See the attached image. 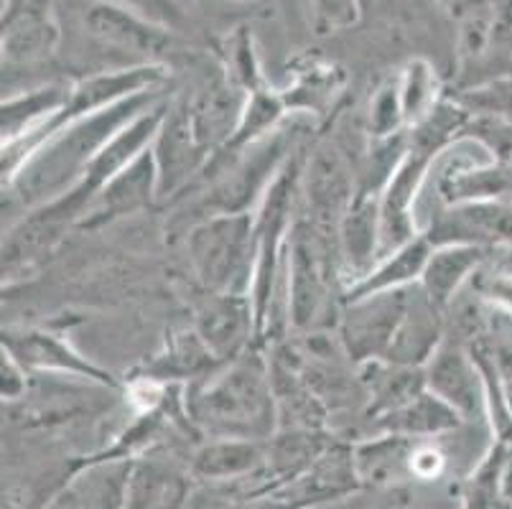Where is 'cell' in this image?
Wrapping results in <instances>:
<instances>
[{
  "instance_id": "15",
  "label": "cell",
  "mask_w": 512,
  "mask_h": 509,
  "mask_svg": "<svg viewBox=\"0 0 512 509\" xmlns=\"http://www.w3.org/2000/svg\"><path fill=\"white\" fill-rule=\"evenodd\" d=\"M360 487L362 479L355 464V448L334 441L304 474L265 494L288 504L291 509H304L319 502H329V499L347 497Z\"/></svg>"
},
{
  "instance_id": "21",
  "label": "cell",
  "mask_w": 512,
  "mask_h": 509,
  "mask_svg": "<svg viewBox=\"0 0 512 509\" xmlns=\"http://www.w3.org/2000/svg\"><path fill=\"white\" fill-rule=\"evenodd\" d=\"M194 476L189 466L161 456H141L133 461L123 509H189Z\"/></svg>"
},
{
  "instance_id": "32",
  "label": "cell",
  "mask_w": 512,
  "mask_h": 509,
  "mask_svg": "<svg viewBox=\"0 0 512 509\" xmlns=\"http://www.w3.org/2000/svg\"><path fill=\"white\" fill-rule=\"evenodd\" d=\"M512 77V28L495 26L482 54L462 64V87ZM459 87V90H462Z\"/></svg>"
},
{
  "instance_id": "34",
  "label": "cell",
  "mask_w": 512,
  "mask_h": 509,
  "mask_svg": "<svg viewBox=\"0 0 512 509\" xmlns=\"http://www.w3.org/2000/svg\"><path fill=\"white\" fill-rule=\"evenodd\" d=\"M406 130L408 125L403 100H400L398 77H390L372 95L370 110H367V133L372 140H388Z\"/></svg>"
},
{
  "instance_id": "19",
  "label": "cell",
  "mask_w": 512,
  "mask_h": 509,
  "mask_svg": "<svg viewBox=\"0 0 512 509\" xmlns=\"http://www.w3.org/2000/svg\"><path fill=\"white\" fill-rule=\"evenodd\" d=\"M337 252L342 268L352 275V283L370 273L383 255L380 230V191L357 186V194L344 214L337 232Z\"/></svg>"
},
{
  "instance_id": "36",
  "label": "cell",
  "mask_w": 512,
  "mask_h": 509,
  "mask_svg": "<svg viewBox=\"0 0 512 509\" xmlns=\"http://www.w3.org/2000/svg\"><path fill=\"white\" fill-rule=\"evenodd\" d=\"M337 90V69L332 67H314L301 74V79L293 84V102L288 107H301V110L319 112L321 105L332 100Z\"/></svg>"
},
{
  "instance_id": "40",
  "label": "cell",
  "mask_w": 512,
  "mask_h": 509,
  "mask_svg": "<svg viewBox=\"0 0 512 509\" xmlns=\"http://www.w3.org/2000/svg\"><path fill=\"white\" fill-rule=\"evenodd\" d=\"M500 504L505 509H512V443H507L500 466Z\"/></svg>"
},
{
  "instance_id": "7",
  "label": "cell",
  "mask_w": 512,
  "mask_h": 509,
  "mask_svg": "<svg viewBox=\"0 0 512 509\" xmlns=\"http://www.w3.org/2000/svg\"><path fill=\"white\" fill-rule=\"evenodd\" d=\"M408 291L411 286L342 301L337 314V342L355 367L385 359L406 314Z\"/></svg>"
},
{
  "instance_id": "13",
  "label": "cell",
  "mask_w": 512,
  "mask_h": 509,
  "mask_svg": "<svg viewBox=\"0 0 512 509\" xmlns=\"http://www.w3.org/2000/svg\"><path fill=\"white\" fill-rule=\"evenodd\" d=\"M436 158L428 153L408 148L403 161L395 166L390 179L380 191V230H383V255L398 250L408 240L421 235L418 204H421L423 184L428 179L431 163ZM380 255V258H383Z\"/></svg>"
},
{
  "instance_id": "42",
  "label": "cell",
  "mask_w": 512,
  "mask_h": 509,
  "mask_svg": "<svg viewBox=\"0 0 512 509\" xmlns=\"http://www.w3.org/2000/svg\"><path fill=\"white\" fill-rule=\"evenodd\" d=\"M487 8L497 26L512 28V0H487Z\"/></svg>"
},
{
  "instance_id": "4",
  "label": "cell",
  "mask_w": 512,
  "mask_h": 509,
  "mask_svg": "<svg viewBox=\"0 0 512 509\" xmlns=\"http://www.w3.org/2000/svg\"><path fill=\"white\" fill-rule=\"evenodd\" d=\"M186 255L202 291L250 296L255 268V212L197 219L186 232Z\"/></svg>"
},
{
  "instance_id": "28",
  "label": "cell",
  "mask_w": 512,
  "mask_h": 509,
  "mask_svg": "<svg viewBox=\"0 0 512 509\" xmlns=\"http://www.w3.org/2000/svg\"><path fill=\"white\" fill-rule=\"evenodd\" d=\"M372 426H375L377 433H393V436L423 438V441H428V438H441L456 433L464 426V420L444 400L436 398L434 392L423 390L411 403L372 418Z\"/></svg>"
},
{
  "instance_id": "39",
  "label": "cell",
  "mask_w": 512,
  "mask_h": 509,
  "mask_svg": "<svg viewBox=\"0 0 512 509\" xmlns=\"http://www.w3.org/2000/svg\"><path fill=\"white\" fill-rule=\"evenodd\" d=\"M31 377L34 375L13 354L0 349V395H3V403H18V400L26 398Z\"/></svg>"
},
{
  "instance_id": "11",
  "label": "cell",
  "mask_w": 512,
  "mask_h": 509,
  "mask_svg": "<svg viewBox=\"0 0 512 509\" xmlns=\"http://www.w3.org/2000/svg\"><path fill=\"white\" fill-rule=\"evenodd\" d=\"M166 79H169V72H166L164 64L158 62L133 64V67L115 69V72H100L77 79L74 84H69L67 105L54 118V123L46 128V133L41 135V143L54 130L62 128V125L79 118H87V115H95L100 110H107V107L118 105V102L128 100V97L141 95V92L158 90V87H164Z\"/></svg>"
},
{
  "instance_id": "14",
  "label": "cell",
  "mask_w": 512,
  "mask_h": 509,
  "mask_svg": "<svg viewBox=\"0 0 512 509\" xmlns=\"http://www.w3.org/2000/svg\"><path fill=\"white\" fill-rule=\"evenodd\" d=\"M423 380L426 390L454 408L464 423L487 420V392H484L482 372L467 344L446 336V342L423 367Z\"/></svg>"
},
{
  "instance_id": "1",
  "label": "cell",
  "mask_w": 512,
  "mask_h": 509,
  "mask_svg": "<svg viewBox=\"0 0 512 509\" xmlns=\"http://www.w3.org/2000/svg\"><path fill=\"white\" fill-rule=\"evenodd\" d=\"M164 97L169 95L158 87V90L128 97L95 115L62 125L16 168V174L6 181L8 191L26 209L44 207L64 196L82 181L92 161L125 125L141 118L143 112L151 110Z\"/></svg>"
},
{
  "instance_id": "23",
  "label": "cell",
  "mask_w": 512,
  "mask_h": 509,
  "mask_svg": "<svg viewBox=\"0 0 512 509\" xmlns=\"http://www.w3.org/2000/svg\"><path fill=\"white\" fill-rule=\"evenodd\" d=\"M220 367L225 364L209 352L194 326H189V329L171 331L164 349L143 367L141 377L161 385H194L207 380Z\"/></svg>"
},
{
  "instance_id": "38",
  "label": "cell",
  "mask_w": 512,
  "mask_h": 509,
  "mask_svg": "<svg viewBox=\"0 0 512 509\" xmlns=\"http://www.w3.org/2000/svg\"><path fill=\"white\" fill-rule=\"evenodd\" d=\"M107 3L128 8V11L169 28V31H181L186 26V13L179 6V0H107Z\"/></svg>"
},
{
  "instance_id": "17",
  "label": "cell",
  "mask_w": 512,
  "mask_h": 509,
  "mask_svg": "<svg viewBox=\"0 0 512 509\" xmlns=\"http://www.w3.org/2000/svg\"><path fill=\"white\" fill-rule=\"evenodd\" d=\"M158 199V168L153 151L146 153L136 161L125 166L115 179L107 181L95 196V202L87 209L85 219L79 222V230H100L105 224L118 222L128 214L151 209Z\"/></svg>"
},
{
  "instance_id": "12",
  "label": "cell",
  "mask_w": 512,
  "mask_h": 509,
  "mask_svg": "<svg viewBox=\"0 0 512 509\" xmlns=\"http://www.w3.org/2000/svg\"><path fill=\"white\" fill-rule=\"evenodd\" d=\"M192 326L222 364L258 347V324L248 293L204 291L202 301L194 306Z\"/></svg>"
},
{
  "instance_id": "26",
  "label": "cell",
  "mask_w": 512,
  "mask_h": 509,
  "mask_svg": "<svg viewBox=\"0 0 512 509\" xmlns=\"http://www.w3.org/2000/svg\"><path fill=\"white\" fill-rule=\"evenodd\" d=\"M334 443L327 428H278L268 441V464H265V484L260 494L271 492L281 484L304 474L316 459Z\"/></svg>"
},
{
  "instance_id": "2",
  "label": "cell",
  "mask_w": 512,
  "mask_h": 509,
  "mask_svg": "<svg viewBox=\"0 0 512 509\" xmlns=\"http://www.w3.org/2000/svg\"><path fill=\"white\" fill-rule=\"evenodd\" d=\"M184 413L204 438L271 441L281 423L268 354L253 347L207 380L186 385Z\"/></svg>"
},
{
  "instance_id": "25",
  "label": "cell",
  "mask_w": 512,
  "mask_h": 509,
  "mask_svg": "<svg viewBox=\"0 0 512 509\" xmlns=\"http://www.w3.org/2000/svg\"><path fill=\"white\" fill-rule=\"evenodd\" d=\"M133 461L123 456H95L74 471L62 494L79 509H123Z\"/></svg>"
},
{
  "instance_id": "24",
  "label": "cell",
  "mask_w": 512,
  "mask_h": 509,
  "mask_svg": "<svg viewBox=\"0 0 512 509\" xmlns=\"http://www.w3.org/2000/svg\"><path fill=\"white\" fill-rule=\"evenodd\" d=\"M490 255V250L472 245L434 247L426 268H423L421 288L446 314L451 303L462 296L464 288L472 283L474 275L487 265Z\"/></svg>"
},
{
  "instance_id": "31",
  "label": "cell",
  "mask_w": 512,
  "mask_h": 509,
  "mask_svg": "<svg viewBox=\"0 0 512 509\" xmlns=\"http://www.w3.org/2000/svg\"><path fill=\"white\" fill-rule=\"evenodd\" d=\"M400 100H403V112H406V125L421 123L428 112L434 110L444 100V87L436 67L428 59H411L398 74Z\"/></svg>"
},
{
  "instance_id": "6",
  "label": "cell",
  "mask_w": 512,
  "mask_h": 509,
  "mask_svg": "<svg viewBox=\"0 0 512 509\" xmlns=\"http://www.w3.org/2000/svg\"><path fill=\"white\" fill-rule=\"evenodd\" d=\"M360 181L347 166L342 153L324 143L306 153L301 176V212L299 217L314 227L319 235L337 245V232L355 199ZM339 255V252H337Z\"/></svg>"
},
{
  "instance_id": "5",
  "label": "cell",
  "mask_w": 512,
  "mask_h": 509,
  "mask_svg": "<svg viewBox=\"0 0 512 509\" xmlns=\"http://www.w3.org/2000/svg\"><path fill=\"white\" fill-rule=\"evenodd\" d=\"M337 245L311 227L306 219H296L288 235L286 273H283V293H286L288 326L299 334L316 329L327 314L332 301V275Z\"/></svg>"
},
{
  "instance_id": "3",
  "label": "cell",
  "mask_w": 512,
  "mask_h": 509,
  "mask_svg": "<svg viewBox=\"0 0 512 509\" xmlns=\"http://www.w3.org/2000/svg\"><path fill=\"white\" fill-rule=\"evenodd\" d=\"M299 148V128L278 125L271 135H265L235 156L209 158L199 179L189 189L197 194L194 207L199 219L214 214H253L276 176L281 174V168Z\"/></svg>"
},
{
  "instance_id": "22",
  "label": "cell",
  "mask_w": 512,
  "mask_h": 509,
  "mask_svg": "<svg viewBox=\"0 0 512 509\" xmlns=\"http://www.w3.org/2000/svg\"><path fill=\"white\" fill-rule=\"evenodd\" d=\"M268 464V441L207 438L189 459V471L199 482H245L263 476Z\"/></svg>"
},
{
  "instance_id": "43",
  "label": "cell",
  "mask_w": 512,
  "mask_h": 509,
  "mask_svg": "<svg viewBox=\"0 0 512 509\" xmlns=\"http://www.w3.org/2000/svg\"><path fill=\"white\" fill-rule=\"evenodd\" d=\"M304 509H311V507H304Z\"/></svg>"
},
{
  "instance_id": "27",
  "label": "cell",
  "mask_w": 512,
  "mask_h": 509,
  "mask_svg": "<svg viewBox=\"0 0 512 509\" xmlns=\"http://www.w3.org/2000/svg\"><path fill=\"white\" fill-rule=\"evenodd\" d=\"M431 250H434V245H431L428 237L421 232L418 237L408 240L406 245H400L398 250L383 255V258L377 260L375 268H372L370 273L362 275V278L355 280V283H349L342 301H352V298L372 296V293L398 291V288L416 286V283H421L423 268H426L428 258H431Z\"/></svg>"
},
{
  "instance_id": "37",
  "label": "cell",
  "mask_w": 512,
  "mask_h": 509,
  "mask_svg": "<svg viewBox=\"0 0 512 509\" xmlns=\"http://www.w3.org/2000/svg\"><path fill=\"white\" fill-rule=\"evenodd\" d=\"M316 34L327 36L355 26L360 21L362 0H311Z\"/></svg>"
},
{
  "instance_id": "18",
  "label": "cell",
  "mask_w": 512,
  "mask_h": 509,
  "mask_svg": "<svg viewBox=\"0 0 512 509\" xmlns=\"http://www.w3.org/2000/svg\"><path fill=\"white\" fill-rule=\"evenodd\" d=\"M85 26L92 39L100 41L102 46L141 54L143 62H156V56L171 46V34H174L169 28L107 0H97L87 8Z\"/></svg>"
},
{
  "instance_id": "16",
  "label": "cell",
  "mask_w": 512,
  "mask_h": 509,
  "mask_svg": "<svg viewBox=\"0 0 512 509\" xmlns=\"http://www.w3.org/2000/svg\"><path fill=\"white\" fill-rule=\"evenodd\" d=\"M0 31L3 62L8 64L44 62L62 39L51 0H3Z\"/></svg>"
},
{
  "instance_id": "35",
  "label": "cell",
  "mask_w": 512,
  "mask_h": 509,
  "mask_svg": "<svg viewBox=\"0 0 512 509\" xmlns=\"http://www.w3.org/2000/svg\"><path fill=\"white\" fill-rule=\"evenodd\" d=\"M227 77L245 92H255L265 87L253 36L245 28H237V34L227 39Z\"/></svg>"
},
{
  "instance_id": "20",
  "label": "cell",
  "mask_w": 512,
  "mask_h": 509,
  "mask_svg": "<svg viewBox=\"0 0 512 509\" xmlns=\"http://www.w3.org/2000/svg\"><path fill=\"white\" fill-rule=\"evenodd\" d=\"M446 342V314L436 306L421 283L408 291L406 314L400 319L398 331L390 342L385 359L406 367H426V362L436 354V349Z\"/></svg>"
},
{
  "instance_id": "33",
  "label": "cell",
  "mask_w": 512,
  "mask_h": 509,
  "mask_svg": "<svg viewBox=\"0 0 512 509\" xmlns=\"http://www.w3.org/2000/svg\"><path fill=\"white\" fill-rule=\"evenodd\" d=\"M454 100L469 112V118H490L512 123V77L462 87Z\"/></svg>"
},
{
  "instance_id": "9",
  "label": "cell",
  "mask_w": 512,
  "mask_h": 509,
  "mask_svg": "<svg viewBox=\"0 0 512 509\" xmlns=\"http://www.w3.org/2000/svg\"><path fill=\"white\" fill-rule=\"evenodd\" d=\"M423 235L434 247L472 245L490 252L512 247V202L479 199L439 207L423 222Z\"/></svg>"
},
{
  "instance_id": "8",
  "label": "cell",
  "mask_w": 512,
  "mask_h": 509,
  "mask_svg": "<svg viewBox=\"0 0 512 509\" xmlns=\"http://www.w3.org/2000/svg\"><path fill=\"white\" fill-rule=\"evenodd\" d=\"M153 158L158 168V199L174 202L192 189L194 181L212 158L192 123L189 107L184 100L169 102L164 123L153 140Z\"/></svg>"
},
{
  "instance_id": "29",
  "label": "cell",
  "mask_w": 512,
  "mask_h": 509,
  "mask_svg": "<svg viewBox=\"0 0 512 509\" xmlns=\"http://www.w3.org/2000/svg\"><path fill=\"white\" fill-rule=\"evenodd\" d=\"M360 385L367 395V418L390 413L400 405L411 403L416 395L426 390L423 367H406L393 364L388 359H375L357 367Z\"/></svg>"
},
{
  "instance_id": "41",
  "label": "cell",
  "mask_w": 512,
  "mask_h": 509,
  "mask_svg": "<svg viewBox=\"0 0 512 509\" xmlns=\"http://www.w3.org/2000/svg\"><path fill=\"white\" fill-rule=\"evenodd\" d=\"M495 354H497V364H500L502 387H505L507 405H510V413H512V349L510 347H495Z\"/></svg>"
},
{
  "instance_id": "10",
  "label": "cell",
  "mask_w": 512,
  "mask_h": 509,
  "mask_svg": "<svg viewBox=\"0 0 512 509\" xmlns=\"http://www.w3.org/2000/svg\"><path fill=\"white\" fill-rule=\"evenodd\" d=\"M8 354L31 372V375H62L85 380L87 385L100 390H120L115 380L100 364L90 362L77 352L62 334L46 329H3V347Z\"/></svg>"
},
{
  "instance_id": "30",
  "label": "cell",
  "mask_w": 512,
  "mask_h": 509,
  "mask_svg": "<svg viewBox=\"0 0 512 509\" xmlns=\"http://www.w3.org/2000/svg\"><path fill=\"white\" fill-rule=\"evenodd\" d=\"M416 438L393 436V433H377L372 441L360 443L355 448V464L360 471L362 484H393L406 479L408 461H411V448Z\"/></svg>"
}]
</instances>
